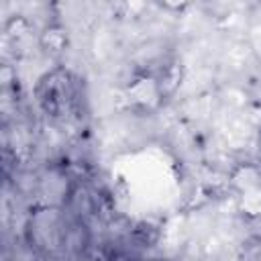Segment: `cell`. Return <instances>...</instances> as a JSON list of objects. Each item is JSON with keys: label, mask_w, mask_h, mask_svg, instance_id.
Instances as JSON below:
<instances>
[{"label": "cell", "mask_w": 261, "mask_h": 261, "mask_svg": "<svg viewBox=\"0 0 261 261\" xmlns=\"http://www.w3.org/2000/svg\"><path fill=\"white\" fill-rule=\"evenodd\" d=\"M39 43H41V47H43V51L47 55L57 57L67 47V33H65V29L61 24H49V27L43 29Z\"/></svg>", "instance_id": "obj_2"}, {"label": "cell", "mask_w": 261, "mask_h": 261, "mask_svg": "<svg viewBox=\"0 0 261 261\" xmlns=\"http://www.w3.org/2000/svg\"><path fill=\"white\" fill-rule=\"evenodd\" d=\"M126 98L137 108L151 110L163 100V92H161V86H159L157 77L143 73V75L133 77V82L126 88Z\"/></svg>", "instance_id": "obj_1"}]
</instances>
